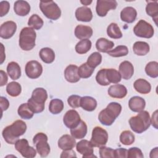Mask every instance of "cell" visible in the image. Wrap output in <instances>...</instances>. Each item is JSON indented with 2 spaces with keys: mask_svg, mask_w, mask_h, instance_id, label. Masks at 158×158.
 Listing matches in <instances>:
<instances>
[{
  "mask_svg": "<svg viewBox=\"0 0 158 158\" xmlns=\"http://www.w3.org/2000/svg\"><path fill=\"white\" fill-rule=\"evenodd\" d=\"M0 76H1V81H0V86H2L5 85L8 80V78L7 76V74L4 71L2 70H0Z\"/></svg>",
  "mask_w": 158,
  "mask_h": 158,
  "instance_id": "11a10c76",
  "label": "cell"
},
{
  "mask_svg": "<svg viewBox=\"0 0 158 158\" xmlns=\"http://www.w3.org/2000/svg\"><path fill=\"white\" fill-rule=\"evenodd\" d=\"M30 6L27 1H17L14 4V10L15 13L19 16H25L30 11Z\"/></svg>",
  "mask_w": 158,
  "mask_h": 158,
  "instance_id": "603a6c76",
  "label": "cell"
},
{
  "mask_svg": "<svg viewBox=\"0 0 158 158\" xmlns=\"http://www.w3.org/2000/svg\"><path fill=\"white\" fill-rule=\"evenodd\" d=\"M120 141L124 145L129 146L132 144L135 139L134 134L130 130L122 131L120 135Z\"/></svg>",
  "mask_w": 158,
  "mask_h": 158,
  "instance_id": "f35d334b",
  "label": "cell"
},
{
  "mask_svg": "<svg viewBox=\"0 0 158 158\" xmlns=\"http://www.w3.org/2000/svg\"><path fill=\"white\" fill-rule=\"evenodd\" d=\"M61 158H65V157H76L77 155L76 153L72 149H69V150H63L60 156Z\"/></svg>",
  "mask_w": 158,
  "mask_h": 158,
  "instance_id": "f5cc1de1",
  "label": "cell"
},
{
  "mask_svg": "<svg viewBox=\"0 0 158 158\" xmlns=\"http://www.w3.org/2000/svg\"><path fill=\"white\" fill-rule=\"evenodd\" d=\"M145 72L151 78H157L158 77V63L156 61L148 63L145 67Z\"/></svg>",
  "mask_w": 158,
  "mask_h": 158,
  "instance_id": "60d3db41",
  "label": "cell"
},
{
  "mask_svg": "<svg viewBox=\"0 0 158 158\" xmlns=\"http://www.w3.org/2000/svg\"><path fill=\"white\" fill-rule=\"evenodd\" d=\"M25 73L31 79H36L41 76L43 72L41 64L36 60H30L25 65Z\"/></svg>",
  "mask_w": 158,
  "mask_h": 158,
  "instance_id": "8fae6325",
  "label": "cell"
},
{
  "mask_svg": "<svg viewBox=\"0 0 158 158\" xmlns=\"http://www.w3.org/2000/svg\"><path fill=\"white\" fill-rule=\"evenodd\" d=\"M31 98L36 103L44 104L48 99L47 91L43 88H36L33 91Z\"/></svg>",
  "mask_w": 158,
  "mask_h": 158,
  "instance_id": "d4e9b609",
  "label": "cell"
},
{
  "mask_svg": "<svg viewBox=\"0 0 158 158\" xmlns=\"http://www.w3.org/2000/svg\"><path fill=\"white\" fill-rule=\"evenodd\" d=\"M133 86L135 89L141 94H148L151 90V85L150 83L143 78L136 80L133 83Z\"/></svg>",
  "mask_w": 158,
  "mask_h": 158,
  "instance_id": "cb8c5ba5",
  "label": "cell"
},
{
  "mask_svg": "<svg viewBox=\"0 0 158 158\" xmlns=\"http://www.w3.org/2000/svg\"><path fill=\"white\" fill-rule=\"evenodd\" d=\"M157 149H158V148L156 147L154 149L151 150V151L150 152V157H151V158H152V157H157V156H158V155H157V152H158Z\"/></svg>",
  "mask_w": 158,
  "mask_h": 158,
  "instance_id": "6f0895ef",
  "label": "cell"
},
{
  "mask_svg": "<svg viewBox=\"0 0 158 158\" xmlns=\"http://www.w3.org/2000/svg\"><path fill=\"white\" fill-rule=\"evenodd\" d=\"M7 72L10 78L13 80L19 79L21 76V69L18 63L10 62L7 66Z\"/></svg>",
  "mask_w": 158,
  "mask_h": 158,
  "instance_id": "4316f807",
  "label": "cell"
},
{
  "mask_svg": "<svg viewBox=\"0 0 158 158\" xmlns=\"http://www.w3.org/2000/svg\"><path fill=\"white\" fill-rule=\"evenodd\" d=\"M118 70L121 77L124 80L130 79L134 73L133 65L128 60H125L120 63Z\"/></svg>",
  "mask_w": 158,
  "mask_h": 158,
  "instance_id": "e0dca14e",
  "label": "cell"
},
{
  "mask_svg": "<svg viewBox=\"0 0 158 158\" xmlns=\"http://www.w3.org/2000/svg\"><path fill=\"white\" fill-rule=\"evenodd\" d=\"M75 17L78 21L88 22L93 19V13L90 8L82 6L76 9Z\"/></svg>",
  "mask_w": 158,
  "mask_h": 158,
  "instance_id": "ac0fdd59",
  "label": "cell"
},
{
  "mask_svg": "<svg viewBox=\"0 0 158 158\" xmlns=\"http://www.w3.org/2000/svg\"><path fill=\"white\" fill-rule=\"evenodd\" d=\"M117 6V2L115 0H98L96 10L100 17H104L110 10H114Z\"/></svg>",
  "mask_w": 158,
  "mask_h": 158,
  "instance_id": "30bf717a",
  "label": "cell"
},
{
  "mask_svg": "<svg viewBox=\"0 0 158 158\" xmlns=\"http://www.w3.org/2000/svg\"><path fill=\"white\" fill-rule=\"evenodd\" d=\"M91 41L89 40H82L77 43L75 51L79 54H86L91 49Z\"/></svg>",
  "mask_w": 158,
  "mask_h": 158,
  "instance_id": "d590c367",
  "label": "cell"
},
{
  "mask_svg": "<svg viewBox=\"0 0 158 158\" xmlns=\"http://www.w3.org/2000/svg\"><path fill=\"white\" fill-rule=\"evenodd\" d=\"M91 27L83 25H78L75 27V35L79 40H88L93 35Z\"/></svg>",
  "mask_w": 158,
  "mask_h": 158,
  "instance_id": "44dd1931",
  "label": "cell"
},
{
  "mask_svg": "<svg viewBox=\"0 0 158 158\" xmlns=\"http://www.w3.org/2000/svg\"><path fill=\"white\" fill-rule=\"evenodd\" d=\"M81 121L80 116L77 111L74 109L68 110L64 115L63 122L69 128H73L78 125Z\"/></svg>",
  "mask_w": 158,
  "mask_h": 158,
  "instance_id": "7c38bea8",
  "label": "cell"
},
{
  "mask_svg": "<svg viewBox=\"0 0 158 158\" xmlns=\"http://www.w3.org/2000/svg\"><path fill=\"white\" fill-rule=\"evenodd\" d=\"M6 91L12 97H17L21 93L22 86L16 81H11L7 85Z\"/></svg>",
  "mask_w": 158,
  "mask_h": 158,
  "instance_id": "8d00e7d4",
  "label": "cell"
},
{
  "mask_svg": "<svg viewBox=\"0 0 158 158\" xmlns=\"http://www.w3.org/2000/svg\"><path fill=\"white\" fill-rule=\"evenodd\" d=\"M108 94L113 98L122 99L125 98L127 94V88L120 84H115L110 86L108 90Z\"/></svg>",
  "mask_w": 158,
  "mask_h": 158,
  "instance_id": "9a60e30c",
  "label": "cell"
},
{
  "mask_svg": "<svg viewBox=\"0 0 158 158\" xmlns=\"http://www.w3.org/2000/svg\"><path fill=\"white\" fill-rule=\"evenodd\" d=\"M146 106L145 100L139 96L131 97L128 101V106L131 110L135 112H139L144 110Z\"/></svg>",
  "mask_w": 158,
  "mask_h": 158,
  "instance_id": "ffe728a7",
  "label": "cell"
},
{
  "mask_svg": "<svg viewBox=\"0 0 158 158\" xmlns=\"http://www.w3.org/2000/svg\"><path fill=\"white\" fill-rule=\"evenodd\" d=\"M64 109V102L61 99H53L49 105V110L52 114H58L60 113Z\"/></svg>",
  "mask_w": 158,
  "mask_h": 158,
  "instance_id": "74e56055",
  "label": "cell"
},
{
  "mask_svg": "<svg viewBox=\"0 0 158 158\" xmlns=\"http://www.w3.org/2000/svg\"><path fill=\"white\" fill-rule=\"evenodd\" d=\"M17 112L19 115L23 119L28 120L33 117L34 112L28 105V103H23L19 106Z\"/></svg>",
  "mask_w": 158,
  "mask_h": 158,
  "instance_id": "d6a6232c",
  "label": "cell"
},
{
  "mask_svg": "<svg viewBox=\"0 0 158 158\" xmlns=\"http://www.w3.org/2000/svg\"><path fill=\"white\" fill-rule=\"evenodd\" d=\"M10 4L8 1H3L0 2V16L3 17L6 15L9 10Z\"/></svg>",
  "mask_w": 158,
  "mask_h": 158,
  "instance_id": "f907efd6",
  "label": "cell"
},
{
  "mask_svg": "<svg viewBox=\"0 0 158 158\" xmlns=\"http://www.w3.org/2000/svg\"><path fill=\"white\" fill-rule=\"evenodd\" d=\"M122 111V106L116 102L109 103L106 109L102 110L98 115V120L106 126L111 125L118 117Z\"/></svg>",
  "mask_w": 158,
  "mask_h": 158,
  "instance_id": "7a4b0ae2",
  "label": "cell"
},
{
  "mask_svg": "<svg viewBox=\"0 0 158 158\" xmlns=\"http://www.w3.org/2000/svg\"><path fill=\"white\" fill-rule=\"evenodd\" d=\"M70 133L75 139H80L83 138L87 133V125L86 123L81 120L77 127L70 129Z\"/></svg>",
  "mask_w": 158,
  "mask_h": 158,
  "instance_id": "484cf974",
  "label": "cell"
},
{
  "mask_svg": "<svg viewBox=\"0 0 158 158\" xmlns=\"http://www.w3.org/2000/svg\"><path fill=\"white\" fill-rule=\"evenodd\" d=\"M157 110H156L154 114H152V118H151V123H152V126L155 127L156 129H157Z\"/></svg>",
  "mask_w": 158,
  "mask_h": 158,
  "instance_id": "9f6ffc18",
  "label": "cell"
},
{
  "mask_svg": "<svg viewBox=\"0 0 158 158\" xmlns=\"http://www.w3.org/2000/svg\"><path fill=\"white\" fill-rule=\"evenodd\" d=\"M127 157L128 158H143L144 155L140 149L136 147L130 148L127 151Z\"/></svg>",
  "mask_w": 158,
  "mask_h": 158,
  "instance_id": "c3c4849f",
  "label": "cell"
},
{
  "mask_svg": "<svg viewBox=\"0 0 158 158\" xmlns=\"http://www.w3.org/2000/svg\"><path fill=\"white\" fill-rule=\"evenodd\" d=\"M129 124L131 130L136 133H142L148 129L151 125V118L148 111L142 110L136 115L129 119Z\"/></svg>",
  "mask_w": 158,
  "mask_h": 158,
  "instance_id": "3957f363",
  "label": "cell"
},
{
  "mask_svg": "<svg viewBox=\"0 0 158 158\" xmlns=\"http://www.w3.org/2000/svg\"><path fill=\"white\" fill-rule=\"evenodd\" d=\"M15 148L23 157L33 158L36 155V150L32 146H29L28 141L26 139L17 140L15 143Z\"/></svg>",
  "mask_w": 158,
  "mask_h": 158,
  "instance_id": "9c48e42d",
  "label": "cell"
},
{
  "mask_svg": "<svg viewBox=\"0 0 158 158\" xmlns=\"http://www.w3.org/2000/svg\"><path fill=\"white\" fill-rule=\"evenodd\" d=\"M106 78L108 82L110 83H118L121 81L122 77L118 71L115 69H106Z\"/></svg>",
  "mask_w": 158,
  "mask_h": 158,
  "instance_id": "836d02e7",
  "label": "cell"
},
{
  "mask_svg": "<svg viewBox=\"0 0 158 158\" xmlns=\"http://www.w3.org/2000/svg\"><path fill=\"white\" fill-rule=\"evenodd\" d=\"M148 4L146 7V12L148 15L151 17L157 25V20L158 15V2L157 1H147Z\"/></svg>",
  "mask_w": 158,
  "mask_h": 158,
  "instance_id": "1f68e13d",
  "label": "cell"
},
{
  "mask_svg": "<svg viewBox=\"0 0 158 158\" xmlns=\"http://www.w3.org/2000/svg\"><path fill=\"white\" fill-rule=\"evenodd\" d=\"M41 60L46 64H51L55 59L54 51L49 48H43L39 52Z\"/></svg>",
  "mask_w": 158,
  "mask_h": 158,
  "instance_id": "4dcf8cb0",
  "label": "cell"
},
{
  "mask_svg": "<svg viewBox=\"0 0 158 158\" xmlns=\"http://www.w3.org/2000/svg\"><path fill=\"white\" fill-rule=\"evenodd\" d=\"M99 156L101 158L114 157V149L102 146L99 148Z\"/></svg>",
  "mask_w": 158,
  "mask_h": 158,
  "instance_id": "bcb514c9",
  "label": "cell"
},
{
  "mask_svg": "<svg viewBox=\"0 0 158 158\" xmlns=\"http://www.w3.org/2000/svg\"><path fill=\"white\" fill-rule=\"evenodd\" d=\"M28 105L34 113L42 112L44 109V104H40L35 102L31 98L28 100Z\"/></svg>",
  "mask_w": 158,
  "mask_h": 158,
  "instance_id": "7dc6e473",
  "label": "cell"
},
{
  "mask_svg": "<svg viewBox=\"0 0 158 158\" xmlns=\"http://www.w3.org/2000/svg\"><path fill=\"white\" fill-rule=\"evenodd\" d=\"M77 151L83 155V158L96 157L93 154V146L90 141L86 139H82L76 144Z\"/></svg>",
  "mask_w": 158,
  "mask_h": 158,
  "instance_id": "4fadbf2b",
  "label": "cell"
},
{
  "mask_svg": "<svg viewBox=\"0 0 158 158\" xmlns=\"http://www.w3.org/2000/svg\"><path fill=\"white\" fill-rule=\"evenodd\" d=\"M102 62V56L98 52H93L88 58L86 63L93 69H95Z\"/></svg>",
  "mask_w": 158,
  "mask_h": 158,
  "instance_id": "ee69618b",
  "label": "cell"
},
{
  "mask_svg": "<svg viewBox=\"0 0 158 158\" xmlns=\"http://www.w3.org/2000/svg\"><path fill=\"white\" fill-rule=\"evenodd\" d=\"M127 149L124 148H118L114 150V157L125 158L127 157Z\"/></svg>",
  "mask_w": 158,
  "mask_h": 158,
  "instance_id": "816d5d0a",
  "label": "cell"
},
{
  "mask_svg": "<svg viewBox=\"0 0 158 158\" xmlns=\"http://www.w3.org/2000/svg\"><path fill=\"white\" fill-rule=\"evenodd\" d=\"M108 141V133L106 130L100 127H95L92 131L90 140L93 147L105 146Z\"/></svg>",
  "mask_w": 158,
  "mask_h": 158,
  "instance_id": "ba28073f",
  "label": "cell"
},
{
  "mask_svg": "<svg viewBox=\"0 0 158 158\" xmlns=\"http://www.w3.org/2000/svg\"><path fill=\"white\" fill-rule=\"evenodd\" d=\"M150 50L148 43L144 41H136L133 46V51L134 53L139 56L146 55Z\"/></svg>",
  "mask_w": 158,
  "mask_h": 158,
  "instance_id": "f546056e",
  "label": "cell"
},
{
  "mask_svg": "<svg viewBox=\"0 0 158 158\" xmlns=\"http://www.w3.org/2000/svg\"><path fill=\"white\" fill-rule=\"evenodd\" d=\"M76 145L75 138L69 135H62L58 140V147L62 150L72 149Z\"/></svg>",
  "mask_w": 158,
  "mask_h": 158,
  "instance_id": "d6986e66",
  "label": "cell"
},
{
  "mask_svg": "<svg viewBox=\"0 0 158 158\" xmlns=\"http://www.w3.org/2000/svg\"><path fill=\"white\" fill-rule=\"evenodd\" d=\"M17 24L13 21L4 22L0 27V36L3 39H9L15 34Z\"/></svg>",
  "mask_w": 158,
  "mask_h": 158,
  "instance_id": "5bb4252c",
  "label": "cell"
},
{
  "mask_svg": "<svg viewBox=\"0 0 158 158\" xmlns=\"http://www.w3.org/2000/svg\"><path fill=\"white\" fill-rule=\"evenodd\" d=\"M114 43L104 38H99L96 43V49L101 52H107L114 47Z\"/></svg>",
  "mask_w": 158,
  "mask_h": 158,
  "instance_id": "83f0119b",
  "label": "cell"
},
{
  "mask_svg": "<svg viewBox=\"0 0 158 158\" xmlns=\"http://www.w3.org/2000/svg\"><path fill=\"white\" fill-rule=\"evenodd\" d=\"M133 32L136 36L151 38L153 36L154 30L153 27L144 20H140L134 27Z\"/></svg>",
  "mask_w": 158,
  "mask_h": 158,
  "instance_id": "52a82bcc",
  "label": "cell"
},
{
  "mask_svg": "<svg viewBox=\"0 0 158 158\" xmlns=\"http://www.w3.org/2000/svg\"><path fill=\"white\" fill-rule=\"evenodd\" d=\"M47 135L41 132L36 134L33 138V143L35 144L37 152L42 157L48 156L51 151Z\"/></svg>",
  "mask_w": 158,
  "mask_h": 158,
  "instance_id": "8992f818",
  "label": "cell"
},
{
  "mask_svg": "<svg viewBox=\"0 0 158 158\" xmlns=\"http://www.w3.org/2000/svg\"><path fill=\"white\" fill-rule=\"evenodd\" d=\"M27 130V125L22 120H17L14 122L10 125L4 128L2 135L4 140L10 144H14L19 138L23 135Z\"/></svg>",
  "mask_w": 158,
  "mask_h": 158,
  "instance_id": "6da1fadb",
  "label": "cell"
},
{
  "mask_svg": "<svg viewBox=\"0 0 158 158\" xmlns=\"http://www.w3.org/2000/svg\"><path fill=\"white\" fill-rule=\"evenodd\" d=\"M106 69H102L98 72L96 76V80L97 83L101 86H107L110 84L106 78Z\"/></svg>",
  "mask_w": 158,
  "mask_h": 158,
  "instance_id": "f6af8a7d",
  "label": "cell"
},
{
  "mask_svg": "<svg viewBox=\"0 0 158 158\" xmlns=\"http://www.w3.org/2000/svg\"><path fill=\"white\" fill-rule=\"evenodd\" d=\"M107 34L110 38L113 39H119L123 36L119 27L115 23H111L109 25L107 28Z\"/></svg>",
  "mask_w": 158,
  "mask_h": 158,
  "instance_id": "e575fe53",
  "label": "cell"
},
{
  "mask_svg": "<svg viewBox=\"0 0 158 158\" xmlns=\"http://www.w3.org/2000/svg\"><path fill=\"white\" fill-rule=\"evenodd\" d=\"M44 24L43 19L37 14H33L28 19V25L35 30H40Z\"/></svg>",
  "mask_w": 158,
  "mask_h": 158,
  "instance_id": "b9f144b4",
  "label": "cell"
},
{
  "mask_svg": "<svg viewBox=\"0 0 158 158\" xmlns=\"http://www.w3.org/2000/svg\"><path fill=\"white\" fill-rule=\"evenodd\" d=\"M36 33L31 27H24L19 35V44L20 48L23 51H30L35 46Z\"/></svg>",
  "mask_w": 158,
  "mask_h": 158,
  "instance_id": "277c9868",
  "label": "cell"
},
{
  "mask_svg": "<svg viewBox=\"0 0 158 158\" xmlns=\"http://www.w3.org/2000/svg\"><path fill=\"white\" fill-rule=\"evenodd\" d=\"M107 53L112 57H119L127 56L128 54V49L126 46L119 45L114 49L108 51Z\"/></svg>",
  "mask_w": 158,
  "mask_h": 158,
  "instance_id": "ab89813d",
  "label": "cell"
},
{
  "mask_svg": "<svg viewBox=\"0 0 158 158\" xmlns=\"http://www.w3.org/2000/svg\"><path fill=\"white\" fill-rule=\"evenodd\" d=\"M40 8L43 14L50 20H56L61 15L60 9L53 1H41Z\"/></svg>",
  "mask_w": 158,
  "mask_h": 158,
  "instance_id": "5b68a950",
  "label": "cell"
},
{
  "mask_svg": "<svg viewBox=\"0 0 158 158\" xmlns=\"http://www.w3.org/2000/svg\"><path fill=\"white\" fill-rule=\"evenodd\" d=\"M0 101H1V107L2 109V113L4 110H6L8 109L9 106V102L7 99L3 96H1L0 98Z\"/></svg>",
  "mask_w": 158,
  "mask_h": 158,
  "instance_id": "db71d44e",
  "label": "cell"
},
{
  "mask_svg": "<svg viewBox=\"0 0 158 158\" xmlns=\"http://www.w3.org/2000/svg\"><path fill=\"white\" fill-rule=\"evenodd\" d=\"M78 67L73 64L68 65L64 70V77L65 80L69 83H77L80 80L78 73Z\"/></svg>",
  "mask_w": 158,
  "mask_h": 158,
  "instance_id": "2e32d148",
  "label": "cell"
},
{
  "mask_svg": "<svg viewBox=\"0 0 158 158\" xmlns=\"http://www.w3.org/2000/svg\"><path fill=\"white\" fill-rule=\"evenodd\" d=\"M93 1L91 0L90 1H88V0H84V1H80V2L83 4V5H85V6H88Z\"/></svg>",
  "mask_w": 158,
  "mask_h": 158,
  "instance_id": "680465c9",
  "label": "cell"
},
{
  "mask_svg": "<svg viewBox=\"0 0 158 158\" xmlns=\"http://www.w3.org/2000/svg\"><path fill=\"white\" fill-rule=\"evenodd\" d=\"M94 70V69L91 68L86 62V63H83L79 67L78 70V73L80 78H88L92 75Z\"/></svg>",
  "mask_w": 158,
  "mask_h": 158,
  "instance_id": "7bdbcfd3",
  "label": "cell"
},
{
  "mask_svg": "<svg viewBox=\"0 0 158 158\" xmlns=\"http://www.w3.org/2000/svg\"><path fill=\"white\" fill-rule=\"evenodd\" d=\"M81 98L78 95H71L68 98L67 102L71 107L73 109L78 108L80 107Z\"/></svg>",
  "mask_w": 158,
  "mask_h": 158,
  "instance_id": "681fc988",
  "label": "cell"
},
{
  "mask_svg": "<svg viewBox=\"0 0 158 158\" xmlns=\"http://www.w3.org/2000/svg\"><path fill=\"white\" fill-rule=\"evenodd\" d=\"M137 16V11L133 7H126L120 12V19L123 22L131 23H133Z\"/></svg>",
  "mask_w": 158,
  "mask_h": 158,
  "instance_id": "7402d4cb",
  "label": "cell"
},
{
  "mask_svg": "<svg viewBox=\"0 0 158 158\" xmlns=\"http://www.w3.org/2000/svg\"><path fill=\"white\" fill-rule=\"evenodd\" d=\"M80 107L86 111L91 112L96 109L97 101L94 98L91 96H83L81 98Z\"/></svg>",
  "mask_w": 158,
  "mask_h": 158,
  "instance_id": "f1b7e54d",
  "label": "cell"
}]
</instances>
